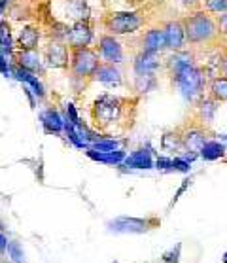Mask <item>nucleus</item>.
Returning a JSON list of instances; mask_svg holds the SVG:
<instances>
[{
    "instance_id": "17",
    "label": "nucleus",
    "mask_w": 227,
    "mask_h": 263,
    "mask_svg": "<svg viewBox=\"0 0 227 263\" xmlns=\"http://www.w3.org/2000/svg\"><path fill=\"white\" fill-rule=\"evenodd\" d=\"M110 228L113 231H123V233H142L148 229V221L140 220V218H118L110 223Z\"/></svg>"
},
{
    "instance_id": "10",
    "label": "nucleus",
    "mask_w": 227,
    "mask_h": 263,
    "mask_svg": "<svg viewBox=\"0 0 227 263\" xmlns=\"http://www.w3.org/2000/svg\"><path fill=\"white\" fill-rule=\"evenodd\" d=\"M163 49H167L165 44V34H163V27H152L140 36V51H148V53H161Z\"/></svg>"
},
{
    "instance_id": "26",
    "label": "nucleus",
    "mask_w": 227,
    "mask_h": 263,
    "mask_svg": "<svg viewBox=\"0 0 227 263\" xmlns=\"http://www.w3.org/2000/svg\"><path fill=\"white\" fill-rule=\"evenodd\" d=\"M66 12L70 13V17L74 21H82V19L89 17V8L85 0H65Z\"/></svg>"
},
{
    "instance_id": "8",
    "label": "nucleus",
    "mask_w": 227,
    "mask_h": 263,
    "mask_svg": "<svg viewBox=\"0 0 227 263\" xmlns=\"http://www.w3.org/2000/svg\"><path fill=\"white\" fill-rule=\"evenodd\" d=\"M93 25H91L89 17L82 19V21H74L70 29H68V34H66V44L68 48H87L91 42H93Z\"/></svg>"
},
{
    "instance_id": "24",
    "label": "nucleus",
    "mask_w": 227,
    "mask_h": 263,
    "mask_svg": "<svg viewBox=\"0 0 227 263\" xmlns=\"http://www.w3.org/2000/svg\"><path fill=\"white\" fill-rule=\"evenodd\" d=\"M199 154L204 161H216L225 156V144H221L220 140H206Z\"/></svg>"
},
{
    "instance_id": "22",
    "label": "nucleus",
    "mask_w": 227,
    "mask_h": 263,
    "mask_svg": "<svg viewBox=\"0 0 227 263\" xmlns=\"http://www.w3.org/2000/svg\"><path fill=\"white\" fill-rule=\"evenodd\" d=\"M127 167L131 168H152L154 167V161H152V154H149V149H138L135 154H131L129 157L123 159Z\"/></svg>"
},
{
    "instance_id": "27",
    "label": "nucleus",
    "mask_w": 227,
    "mask_h": 263,
    "mask_svg": "<svg viewBox=\"0 0 227 263\" xmlns=\"http://www.w3.org/2000/svg\"><path fill=\"white\" fill-rule=\"evenodd\" d=\"M161 146L165 152H168V154H176V156H180L182 152H185L184 142H182V135H178V133H167L161 140Z\"/></svg>"
},
{
    "instance_id": "9",
    "label": "nucleus",
    "mask_w": 227,
    "mask_h": 263,
    "mask_svg": "<svg viewBox=\"0 0 227 263\" xmlns=\"http://www.w3.org/2000/svg\"><path fill=\"white\" fill-rule=\"evenodd\" d=\"M163 34H165V44L171 51H180L185 48V32L182 19H173L163 25Z\"/></svg>"
},
{
    "instance_id": "5",
    "label": "nucleus",
    "mask_w": 227,
    "mask_h": 263,
    "mask_svg": "<svg viewBox=\"0 0 227 263\" xmlns=\"http://www.w3.org/2000/svg\"><path fill=\"white\" fill-rule=\"evenodd\" d=\"M102 61L93 48H72L70 49V61H68V68L70 74L78 80H91L95 74L97 66Z\"/></svg>"
},
{
    "instance_id": "23",
    "label": "nucleus",
    "mask_w": 227,
    "mask_h": 263,
    "mask_svg": "<svg viewBox=\"0 0 227 263\" xmlns=\"http://www.w3.org/2000/svg\"><path fill=\"white\" fill-rule=\"evenodd\" d=\"M209 97L216 102H227V78L216 76L209 84Z\"/></svg>"
},
{
    "instance_id": "6",
    "label": "nucleus",
    "mask_w": 227,
    "mask_h": 263,
    "mask_svg": "<svg viewBox=\"0 0 227 263\" xmlns=\"http://www.w3.org/2000/svg\"><path fill=\"white\" fill-rule=\"evenodd\" d=\"M44 65L49 68H68V61H70V48L61 40H51V42L44 48L42 55Z\"/></svg>"
},
{
    "instance_id": "11",
    "label": "nucleus",
    "mask_w": 227,
    "mask_h": 263,
    "mask_svg": "<svg viewBox=\"0 0 227 263\" xmlns=\"http://www.w3.org/2000/svg\"><path fill=\"white\" fill-rule=\"evenodd\" d=\"M13 57H15V65L25 68V70L32 72V74H42L44 72L42 55L36 49H17Z\"/></svg>"
},
{
    "instance_id": "37",
    "label": "nucleus",
    "mask_w": 227,
    "mask_h": 263,
    "mask_svg": "<svg viewBox=\"0 0 227 263\" xmlns=\"http://www.w3.org/2000/svg\"><path fill=\"white\" fill-rule=\"evenodd\" d=\"M171 163H173V159L171 157H159L156 161L157 168H161V171H167V168H171Z\"/></svg>"
},
{
    "instance_id": "39",
    "label": "nucleus",
    "mask_w": 227,
    "mask_h": 263,
    "mask_svg": "<svg viewBox=\"0 0 227 263\" xmlns=\"http://www.w3.org/2000/svg\"><path fill=\"white\" fill-rule=\"evenodd\" d=\"M6 246H8V239H6V235L4 233H0V254L6 250Z\"/></svg>"
},
{
    "instance_id": "1",
    "label": "nucleus",
    "mask_w": 227,
    "mask_h": 263,
    "mask_svg": "<svg viewBox=\"0 0 227 263\" xmlns=\"http://www.w3.org/2000/svg\"><path fill=\"white\" fill-rule=\"evenodd\" d=\"M185 32V44L193 48H204V46H214L220 40V30L218 21L212 13L204 10H193L187 15L182 17Z\"/></svg>"
},
{
    "instance_id": "7",
    "label": "nucleus",
    "mask_w": 227,
    "mask_h": 263,
    "mask_svg": "<svg viewBox=\"0 0 227 263\" xmlns=\"http://www.w3.org/2000/svg\"><path fill=\"white\" fill-rule=\"evenodd\" d=\"M99 57L102 63H110V65H120L125 59L123 53V46L118 42V38L112 34H101L99 36Z\"/></svg>"
},
{
    "instance_id": "31",
    "label": "nucleus",
    "mask_w": 227,
    "mask_h": 263,
    "mask_svg": "<svg viewBox=\"0 0 227 263\" xmlns=\"http://www.w3.org/2000/svg\"><path fill=\"white\" fill-rule=\"evenodd\" d=\"M204 12L209 13H227V0H203Z\"/></svg>"
},
{
    "instance_id": "19",
    "label": "nucleus",
    "mask_w": 227,
    "mask_h": 263,
    "mask_svg": "<svg viewBox=\"0 0 227 263\" xmlns=\"http://www.w3.org/2000/svg\"><path fill=\"white\" fill-rule=\"evenodd\" d=\"M40 30L32 27V25H27L21 29L17 38V48L19 49H36L38 48V42H40Z\"/></svg>"
},
{
    "instance_id": "14",
    "label": "nucleus",
    "mask_w": 227,
    "mask_h": 263,
    "mask_svg": "<svg viewBox=\"0 0 227 263\" xmlns=\"http://www.w3.org/2000/svg\"><path fill=\"white\" fill-rule=\"evenodd\" d=\"M10 66H12V76H13V78L19 80L21 84L29 85L30 89H32V93H34L38 99H44V97H46V89H44L42 82L38 80V76H36V74H32V72H29V70H25V68H21V66H17V65H10Z\"/></svg>"
},
{
    "instance_id": "40",
    "label": "nucleus",
    "mask_w": 227,
    "mask_h": 263,
    "mask_svg": "<svg viewBox=\"0 0 227 263\" xmlns=\"http://www.w3.org/2000/svg\"><path fill=\"white\" fill-rule=\"evenodd\" d=\"M8 2H10V0H0V17L4 15V10L8 8Z\"/></svg>"
},
{
    "instance_id": "2",
    "label": "nucleus",
    "mask_w": 227,
    "mask_h": 263,
    "mask_svg": "<svg viewBox=\"0 0 227 263\" xmlns=\"http://www.w3.org/2000/svg\"><path fill=\"white\" fill-rule=\"evenodd\" d=\"M131 102V99H125V97L102 95L93 102L91 118L99 129H112L113 125L123 121Z\"/></svg>"
},
{
    "instance_id": "29",
    "label": "nucleus",
    "mask_w": 227,
    "mask_h": 263,
    "mask_svg": "<svg viewBox=\"0 0 227 263\" xmlns=\"http://www.w3.org/2000/svg\"><path fill=\"white\" fill-rule=\"evenodd\" d=\"M120 146H121V142L120 140H116V138H101V140H95V142L91 144L89 149L106 154V152H116V149H120Z\"/></svg>"
},
{
    "instance_id": "18",
    "label": "nucleus",
    "mask_w": 227,
    "mask_h": 263,
    "mask_svg": "<svg viewBox=\"0 0 227 263\" xmlns=\"http://www.w3.org/2000/svg\"><path fill=\"white\" fill-rule=\"evenodd\" d=\"M42 125L46 133H53V135H61V131L65 129V120L61 118V114L55 108H48L46 112H42Z\"/></svg>"
},
{
    "instance_id": "3",
    "label": "nucleus",
    "mask_w": 227,
    "mask_h": 263,
    "mask_svg": "<svg viewBox=\"0 0 227 263\" xmlns=\"http://www.w3.org/2000/svg\"><path fill=\"white\" fill-rule=\"evenodd\" d=\"M173 84L178 87L184 99L192 102L197 101L199 97H203L204 85H206V70L195 65L184 66L173 74Z\"/></svg>"
},
{
    "instance_id": "13",
    "label": "nucleus",
    "mask_w": 227,
    "mask_h": 263,
    "mask_svg": "<svg viewBox=\"0 0 227 263\" xmlns=\"http://www.w3.org/2000/svg\"><path fill=\"white\" fill-rule=\"evenodd\" d=\"M206 140L209 138H206V131L203 125L190 127L187 131L182 133V142H184L185 152H192V154H199Z\"/></svg>"
},
{
    "instance_id": "33",
    "label": "nucleus",
    "mask_w": 227,
    "mask_h": 263,
    "mask_svg": "<svg viewBox=\"0 0 227 263\" xmlns=\"http://www.w3.org/2000/svg\"><path fill=\"white\" fill-rule=\"evenodd\" d=\"M180 250H182V245H176V248L168 250L167 254L163 256V259L167 263H180Z\"/></svg>"
},
{
    "instance_id": "35",
    "label": "nucleus",
    "mask_w": 227,
    "mask_h": 263,
    "mask_svg": "<svg viewBox=\"0 0 227 263\" xmlns=\"http://www.w3.org/2000/svg\"><path fill=\"white\" fill-rule=\"evenodd\" d=\"M216 21H218V30H220V36H227V13H221Z\"/></svg>"
},
{
    "instance_id": "38",
    "label": "nucleus",
    "mask_w": 227,
    "mask_h": 263,
    "mask_svg": "<svg viewBox=\"0 0 227 263\" xmlns=\"http://www.w3.org/2000/svg\"><path fill=\"white\" fill-rule=\"evenodd\" d=\"M220 72H221V76H225L227 78V55H223L220 61Z\"/></svg>"
},
{
    "instance_id": "34",
    "label": "nucleus",
    "mask_w": 227,
    "mask_h": 263,
    "mask_svg": "<svg viewBox=\"0 0 227 263\" xmlns=\"http://www.w3.org/2000/svg\"><path fill=\"white\" fill-rule=\"evenodd\" d=\"M0 74L6 76V78H12V66H10V61H8L6 55L0 53Z\"/></svg>"
},
{
    "instance_id": "16",
    "label": "nucleus",
    "mask_w": 227,
    "mask_h": 263,
    "mask_svg": "<svg viewBox=\"0 0 227 263\" xmlns=\"http://www.w3.org/2000/svg\"><path fill=\"white\" fill-rule=\"evenodd\" d=\"M193 61H195V57H193L192 51L180 49V51H173V55H168L167 59H165V68H167L168 74L173 76L174 72H178L180 68L190 66V65H195Z\"/></svg>"
},
{
    "instance_id": "30",
    "label": "nucleus",
    "mask_w": 227,
    "mask_h": 263,
    "mask_svg": "<svg viewBox=\"0 0 227 263\" xmlns=\"http://www.w3.org/2000/svg\"><path fill=\"white\" fill-rule=\"evenodd\" d=\"M6 250H8V256L12 257L15 263H25V252L19 242H15V240H8Z\"/></svg>"
},
{
    "instance_id": "41",
    "label": "nucleus",
    "mask_w": 227,
    "mask_h": 263,
    "mask_svg": "<svg viewBox=\"0 0 227 263\" xmlns=\"http://www.w3.org/2000/svg\"><path fill=\"white\" fill-rule=\"evenodd\" d=\"M221 261L227 263V252H225V254H223V257H221Z\"/></svg>"
},
{
    "instance_id": "42",
    "label": "nucleus",
    "mask_w": 227,
    "mask_h": 263,
    "mask_svg": "<svg viewBox=\"0 0 227 263\" xmlns=\"http://www.w3.org/2000/svg\"><path fill=\"white\" fill-rule=\"evenodd\" d=\"M0 263H2V257H0Z\"/></svg>"
},
{
    "instance_id": "20",
    "label": "nucleus",
    "mask_w": 227,
    "mask_h": 263,
    "mask_svg": "<svg viewBox=\"0 0 227 263\" xmlns=\"http://www.w3.org/2000/svg\"><path fill=\"white\" fill-rule=\"evenodd\" d=\"M216 110H218V102L212 101L210 97H204V99H201L197 104V118L199 121H201V125H210L212 123V120H214V114Z\"/></svg>"
},
{
    "instance_id": "32",
    "label": "nucleus",
    "mask_w": 227,
    "mask_h": 263,
    "mask_svg": "<svg viewBox=\"0 0 227 263\" xmlns=\"http://www.w3.org/2000/svg\"><path fill=\"white\" fill-rule=\"evenodd\" d=\"M171 171H178V173H190V161H185L182 156H176L171 163Z\"/></svg>"
},
{
    "instance_id": "15",
    "label": "nucleus",
    "mask_w": 227,
    "mask_h": 263,
    "mask_svg": "<svg viewBox=\"0 0 227 263\" xmlns=\"http://www.w3.org/2000/svg\"><path fill=\"white\" fill-rule=\"evenodd\" d=\"M159 66H161L159 53L140 51L135 57V61H133V70H135V74H156Z\"/></svg>"
},
{
    "instance_id": "21",
    "label": "nucleus",
    "mask_w": 227,
    "mask_h": 263,
    "mask_svg": "<svg viewBox=\"0 0 227 263\" xmlns=\"http://www.w3.org/2000/svg\"><path fill=\"white\" fill-rule=\"evenodd\" d=\"M87 157L93 159V161L106 163V165H120V163L125 159V152H123V149H116V152H106V154H102V152H95V149L87 148Z\"/></svg>"
},
{
    "instance_id": "28",
    "label": "nucleus",
    "mask_w": 227,
    "mask_h": 263,
    "mask_svg": "<svg viewBox=\"0 0 227 263\" xmlns=\"http://www.w3.org/2000/svg\"><path fill=\"white\" fill-rule=\"evenodd\" d=\"M133 85H135V91H137L138 95H146V93L156 89L157 85L156 74H137Z\"/></svg>"
},
{
    "instance_id": "4",
    "label": "nucleus",
    "mask_w": 227,
    "mask_h": 263,
    "mask_svg": "<svg viewBox=\"0 0 227 263\" xmlns=\"http://www.w3.org/2000/svg\"><path fill=\"white\" fill-rule=\"evenodd\" d=\"M144 23H146V17L140 12H113L102 19V27L106 30V34L112 36L133 34L142 29Z\"/></svg>"
},
{
    "instance_id": "12",
    "label": "nucleus",
    "mask_w": 227,
    "mask_h": 263,
    "mask_svg": "<svg viewBox=\"0 0 227 263\" xmlns=\"http://www.w3.org/2000/svg\"><path fill=\"white\" fill-rule=\"evenodd\" d=\"M99 84L106 85V87H120L123 84V78H121V72L116 68V65H110V63H101L97 66L93 78Z\"/></svg>"
},
{
    "instance_id": "36",
    "label": "nucleus",
    "mask_w": 227,
    "mask_h": 263,
    "mask_svg": "<svg viewBox=\"0 0 227 263\" xmlns=\"http://www.w3.org/2000/svg\"><path fill=\"white\" fill-rule=\"evenodd\" d=\"M178 2H180V4H182L184 8H187L190 12H193V10H197L199 4H201L203 0H178Z\"/></svg>"
},
{
    "instance_id": "25",
    "label": "nucleus",
    "mask_w": 227,
    "mask_h": 263,
    "mask_svg": "<svg viewBox=\"0 0 227 263\" xmlns=\"http://www.w3.org/2000/svg\"><path fill=\"white\" fill-rule=\"evenodd\" d=\"M0 53L2 55H13V38H12V27L6 19L0 21Z\"/></svg>"
}]
</instances>
